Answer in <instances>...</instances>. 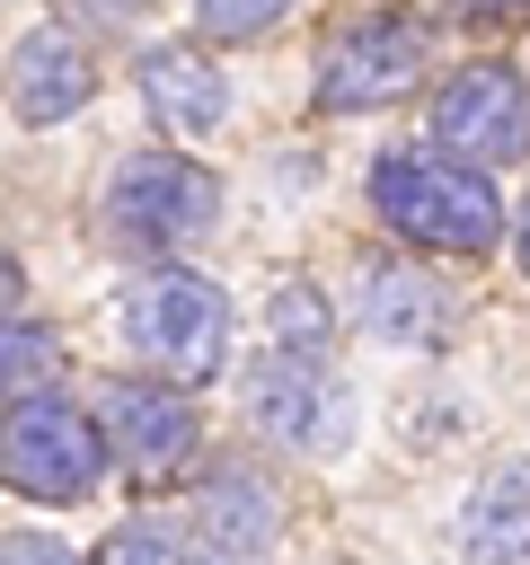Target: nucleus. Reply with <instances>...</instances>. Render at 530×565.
I'll list each match as a JSON object with an SVG mask.
<instances>
[{
  "label": "nucleus",
  "mask_w": 530,
  "mask_h": 565,
  "mask_svg": "<svg viewBox=\"0 0 530 565\" xmlns=\"http://www.w3.org/2000/svg\"><path fill=\"white\" fill-rule=\"evenodd\" d=\"M371 203L398 238L442 247V256H477L504 238V203H495L486 168H468L451 150H389L371 168Z\"/></svg>",
  "instance_id": "1"
},
{
  "label": "nucleus",
  "mask_w": 530,
  "mask_h": 565,
  "mask_svg": "<svg viewBox=\"0 0 530 565\" xmlns=\"http://www.w3.org/2000/svg\"><path fill=\"white\" fill-rule=\"evenodd\" d=\"M212 221H221V177H212L203 159L132 150V159L106 177V230H115L124 247L177 256V247H194Z\"/></svg>",
  "instance_id": "2"
},
{
  "label": "nucleus",
  "mask_w": 530,
  "mask_h": 565,
  "mask_svg": "<svg viewBox=\"0 0 530 565\" xmlns=\"http://www.w3.org/2000/svg\"><path fill=\"white\" fill-rule=\"evenodd\" d=\"M124 327H132V353H150L168 380H212L221 353H230V300L194 274V265H159L132 282L124 300Z\"/></svg>",
  "instance_id": "3"
},
{
  "label": "nucleus",
  "mask_w": 530,
  "mask_h": 565,
  "mask_svg": "<svg viewBox=\"0 0 530 565\" xmlns=\"http://www.w3.org/2000/svg\"><path fill=\"white\" fill-rule=\"evenodd\" d=\"M97 459H106V433L97 415H71L62 397H9V433H0V468H9V494H35V503H80L97 486Z\"/></svg>",
  "instance_id": "4"
},
{
  "label": "nucleus",
  "mask_w": 530,
  "mask_h": 565,
  "mask_svg": "<svg viewBox=\"0 0 530 565\" xmlns=\"http://www.w3.org/2000/svg\"><path fill=\"white\" fill-rule=\"evenodd\" d=\"M433 141L468 168H504V159H530V88L521 71L504 62H468L433 88Z\"/></svg>",
  "instance_id": "5"
},
{
  "label": "nucleus",
  "mask_w": 530,
  "mask_h": 565,
  "mask_svg": "<svg viewBox=\"0 0 530 565\" xmlns=\"http://www.w3.org/2000/svg\"><path fill=\"white\" fill-rule=\"evenodd\" d=\"M415 71H424V35L406 18H362V26H344V35L318 44V79L309 88H318L327 115H371V106L406 97Z\"/></svg>",
  "instance_id": "6"
},
{
  "label": "nucleus",
  "mask_w": 530,
  "mask_h": 565,
  "mask_svg": "<svg viewBox=\"0 0 530 565\" xmlns=\"http://www.w3.org/2000/svg\"><path fill=\"white\" fill-rule=\"evenodd\" d=\"M97 433L132 477H168L177 459H194V406L177 397V380H106Z\"/></svg>",
  "instance_id": "7"
},
{
  "label": "nucleus",
  "mask_w": 530,
  "mask_h": 565,
  "mask_svg": "<svg viewBox=\"0 0 530 565\" xmlns=\"http://www.w3.org/2000/svg\"><path fill=\"white\" fill-rule=\"evenodd\" d=\"M247 415H256L283 450H336V441H344V397H336V380H327L318 362L283 353V344L247 362Z\"/></svg>",
  "instance_id": "8"
},
{
  "label": "nucleus",
  "mask_w": 530,
  "mask_h": 565,
  "mask_svg": "<svg viewBox=\"0 0 530 565\" xmlns=\"http://www.w3.org/2000/svg\"><path fill=\"white\" fill-rule=\"evenodd\" d=\"M88 88H97V71H88V53L62 26H35V35L9 44V106H18V124H62V115L88 106Z\"/></svg>",
  "instance_id": "9"
},
{
  "label": "nucleus",
  "mask_w": 530,
  "mask_h": 565,
  "mask_svg": "<svg viewBox=\"0 0 530 565\" xmlns=\"http://www.w3.org/2000/svg\"><path fill=\"white\" fill-rule=\"evenodd\" d=\"M353 318L380 344H442L451 335V282H433L424 265H362Z\"/></svg>",
  "instance_id": "10"
},
{
  "label": "nucleus",
  "mask_w": 530,
  "mask_h": 565,
  "mask_svg": "<svg viewBox=\"0 0 530 565\" xmlns=\"http://www.w3.org/2000/svg\"><path fill=\"white\" fill-rule=\"evenodd\" d=\"M141 106H150V124L159 132H212L221 124V106H230V79L212 71V53H194V44H159V53H141Z\"/></svg>",
  "instance_id": "11"
},
{
  "label": "nucleus",
  "mask_w": 530,
  "mask_h": 565,
  "mask_svg": "<svg viewBox=\"0 0 530 565\" xmlns=\"http://www.w3.org/2000/svg\"><path fill=\"white\" fill-rule=\"evenodd\" d=\"M274 530H283L274 486L247 477V468H221V477L194 494V539H203V556H230V565H239V556H265Z\"/></svg>",
  "instance_id": "12"
},
{
  "label": "nucleus",
  "mask_w": 530,
  "mask_h": 565,
  "mask_svg": "<svg viewBox=\"0 0 530 565\" xmlns=\"http://www.w3.org/2000/svg\"><path fill=\"white\" fill-rule=\"evenodd\" d=\"M459 547H468V565H530V486L521 477H495L459 512Z\"/></svg>",
  "instance_id": "13"
},
{
  "label": "nucleus",
  "mask_w": 530,
  "mask_h": 565,
  "mask_svg": "<svg viewBox=\"0 0 530 565\" xmlns=\"http://www.w3.org/2000/svg\"><path fill=\"white\" fill-rule=\"evenodd\" d=\"M265 318H274V344H283V353H300V362L327 353V327H336V318H327V300H318L309 282H283Z\"/></svg>",
  "instance_id": "14"
},
{
  "label": "nucleus",
  "mask_w": 530,
  "mask_h": 565,
  "mask_svg": "<svg viewBox=\"0 0 530 565\" xmlns=\"http://www.w3.org/2000/svg\"><path fill=\"white\" fill-rule=\"evenodd\" d=\"M283 9H292V0H194L203 35H221V44H247V35L283 26Z\"/></svg>",
  "instance_id": "15"
},
{
  "label": "nucleus",
  "mask_w": 530,
  "mask_h": 565,
  "mask_svg": "<svg viewBox=\"0 0 530 565\" xmlns=\"http://www.w3.org/2000/svg\"><path fill=\"white\" fill-rule=\"evenodd\" d=\"M97 565H177V530H159V521H124V530L97 547Z\"/></svg>",
  "instance_id": "16"
},
{
  "label": "nucleus",
  "mask_w": 530,
  "mask_h": 565,
  "mask_svg": "<svg viewBox=\"0 0 530 565\" xmlns=\"http://www.w3.org/2000/svg\"><path fill=\"white\" fill-rule=\"evenodd\" d=\"M35 371H44V335H35L26 318H9V397H26Z\"/></svg>",
  "instance_id": "17"
},
{
  "label": "nucleus",
  "mask_w": 530,
  "mask_h": 565,
  "mask_svg": "<svg viewBox=\"0 0 530 565\" xmlns=\"http://www.w3.org/2000/svg\"><path fill=\"white\" fill-rule=\"evenodd\" d=\"M9 565H80L62 539H9Z\"/></svg>",
  "instance_id": "18"
},
{
  "label": "nucleus",
  "mask_w": 530,
  "mask_h": 565,
  "mask_svg": "<svg viewBox=\"0 0 530 565\" xmlns=\"http://www.w3.org/2000/svg\"><path fill=\"white\" fill-rule=\"evenodd\" d=\"M80 9H88L97 26H132V18H141V0H80Z\"/></svg>",
  "instance_id": "19"
},
{
  "label": "nucleus",
  "mask_w": 530,
  "mask_h": 565,
  "mask_svg": "<svg viewBox=\"0 0 530 565\" xmlns=\"http://www.w3.org/2000/svg\"><path fill=\"white\" fill-rule=\"evenodd\" d=\"M451 9H468V18H512V9H530V0H451Z\"/></svg>",
  "instance_id": "20"
},
{
  "label": "nucleus",
  "mask_w": 530,
  "mask_h": 565,
  "mask_svg": "<svg viewBox=\"0 0 530 565\" xmlns=\"http://www.w3.org/2000/svg\"><path fill=\"white\" fill-rule=\"evenodd\" d=\"M512 256H521V274H530V194H521V212H512Z\"/></svg>",
  "instance_id": "21"
},
{
  "label": "nucleus",
  "mask_w": 530,
  "mask_h": 565,
  "mask_svg": "<svg viewBox=\"0 0 530 565\" xmlns=\"http://www.w3.org/2000/svg\"><path fill=\"white\" fill-rule=\"evenodd\" d=\"M203 565H230V556H203Z\"/></svg>",
  "instance_id": "22"
}]
</instances>
